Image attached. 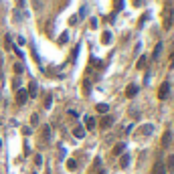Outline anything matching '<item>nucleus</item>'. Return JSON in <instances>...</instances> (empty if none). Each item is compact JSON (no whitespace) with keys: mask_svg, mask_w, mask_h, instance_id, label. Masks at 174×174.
<instances>
[{"mask_svg":"<svg viewBox=\"0 0 174 174\" xmlns=\"http://www.w3.org/2000/svg\"><path fill=\"white\" fill-rule=\"evenodd\" d=\"M164 28H172V10L170 8L164 12Z\"/></svg>","mask_w":174,"mask_h":174,"instance_id":"7ed1b4c3","label":"nucleus"},{"mask_svg":"<svg viewBox=\"0 0 174 174\" xmlns=\"http://www.w3.org/2000/svg\"><path fill=\"white\" fill-rule=\"evenodd\" d=\"M73 136L81 140V138L85 136V127H81V126H75V127H73Z\"/></svg>","mask_w":174,"mask_h":174,"instance_id":"0eeeda50","label":"nucleus"},{"mask_svg":"<svg viewBox=\"0 0 174 174\" xmlns=\"http://www.w3.org/2000/svg\"><path fill=\"white\" fill-rule=\"evenodd\" d=\"M101 43L109 45V43H111V33H103V37H101Z\"/></svg>","mask_w":174,"mask_h":174,"instance_id":"a211bd4d","label":"nucleus"},{"mask_svg":"<svg viewBox=\"0 0 174 174\" xmlns=\"http://www.w3.org/2000/svg\"><path fill=\"white\" fill-rule=\"evenodd\" d=\"M95 109H97L99 114H107V111H109V105H107V103H97Z\"/></svg>","mask_w":174,"mask_h":174,"instance_id":"f8f14e48","label":"nucleus"},{"mask_svg":"<svg viewBox=\"0 0 174 174\" xmlns=\"http://www.w3.org/2000/svg\"><path fill=\"white\" fill-rule=\"evenodd\" d=\"M124 152H126V144H118V146L114 148V154H115V156L124 154Z\"/></svg>","mask_w":174,"mask_h":174,"instance_id":"9b49d317","label":"nucleus"},{"mask_svg":"<svg viewBox=\"0 0 174 174\" xmlns=\"http://www.w3.org/2000/svg\"><path fill=\"white\" fill-rule=\"evenodd\" d=\"M67 168H69V170H75V168H77V162H75L73 158H69V160H67Z\"/></svg>","mask_w":174,"mask_h":174,"instance_id":"6ab92c4d","label":"nucleus"},{"mask_svg":"<svg viewBox=\"0 0 174 174\" xmlns=\"http://www.w3.org/2000/svg\"><path fill=\"white\" fill-rule=\"evenodd\" d=\"M16 4H18V6H24V0H16Z\"/></svg>","mask_w":174,"mask_h":174,"instance_id":"a878e982","label":"nucleus"},{"mask_svg":"<svg viewBox=\"0 0 174 174\" xmlns=\"http://www.w3.org/2000/svg\"><path fill=\"white\" fill-rule=\"evenodd\" d=\"M146 57H144V55H142V57H140V59H138V65H136V67H138V69H144V67H146Z\"/></svg>","mask_w":174,"mask_h":174,"instance_id":"f3484780","label":"nucleus"},{"mask_svg":"<svg viewBox=\"0 0 174 174\" xmlns=\"http://www.w3.org/2000/svg\"><path fill=\"white\" fill-rule=\"evenodd\" d=\"M168 93H170V83L166 81V83H162L160 89H158V99H166Z\"/></svg>","mask_w":174,"mask_h":174,"instance_id":"f257e3e1","label":"nucleus"},{"mask_svg":"<svg viewBox=\"0 0 174 174\" xmlns=\"http://www.w3.org/2000/svg\"><path fill=\"white\" fill-rule=\"evenodd\" d=\"M34 164H37V166H40V164H43V156H40V154L34 156Z\"/></svg>","mask_w":174,"mask_h":174,"instance_id":"412c9836","label":"nucleus"},{"mask_svg":"<svg viewBox=\"0 0 174 174\" xmlns=\"http://www.w3.org/2000/svg\"><path fill=\"white\" fill-rule=\"evenodd\" d=\"M168 142H170V132H166V134H164V144H168Z\"/></svg>","mask_w":174,"mask_h":174,"instance_id":"b1692460","label":"nucleus"},{"mask_svg":"<svg viewBox=\"0 0 174 174\" xmlns=\"http://www.w3.org/2000/svg\"><path fill=\"white\" fill-rule=\"evenodd\" d=\"M111 126H114V118H111V115H103V120H101V127L107 130V127H111Z\"/></svg>","mask_w":174,"mask_h":174,"instance_id":"423d86ee","label":"nucleus"},{"mask_svg":"<svg viewBox=\"0 0 174 174\" xmlns=\"http://www.w3.org/2000/svg\"><path fill=\"white\" fill-rule=\"evenodd\" d=\"M166 162H168V164H164V166H166L168 170H174V154H172V156H168V160H166Z\"/></svg>","mask_w":174,"mask_h":174,"instance_id":"dca6fc26","label":"nucleus"},{"mask_svg":"<svg viewBox=\"0 0 174 174\" xmlns=\"http://www.w3.org/2000/svg\"><path fill=\"white\" fill-rule=\"evenodd\" d=\"M152 174H166V166H164V162H156L154 168H152Z\"/></svg>","mask_w":174,"mask_h":174,"instance_id":"20e7f679","label":"nucleus"},{"mask_svg":"<svg viewBox=\"0 0 174 174\" xmlns=\"http://www.w3.org/2000/svg\"><path fill=\"white\" fill-rule=\"evenodd\" d=\"M43 140L45 142L51 140V126H43Z\"/></svg>","mask_w":174,"mask_h":174,"instance_id":"1a4fd4ad","label":"nucleus"},{"mask_svg":"<svg viewBox=\"0 0 174 174\" xmlns=\"http://www.w3.org/2000/svg\"><path fill=\"white\" fill-rule=\"evenodd\" d=\"M27 93H28V97H37V83H34V81L28 85V91H27Z\"/></svg>","mask_w":174,"mask_h":174,"instance_id":"9d476101","label":"nucleus"},{"mask_svg":"<svg viewBox=\"0 0 174 174\" xmlns=\"http://www.w3.org/2000/svg\"><path fill=\"white\" fill-rule=\"evenodd\" d=\"M95 124H97V121H95L93 118H87V120H85V127H87V130H93Z\"/></svg>","mask_w":174,"mask_h":174,"instance_id":"4468645a","label":"nucleus"},{"mask_svg":"<svg viewBox=\"0 0 174 174\" xmlns=\"http://www.w3.org/2000/svg\"><path fill=\"white\" fill-rule=\"evenodd\" d=\"M136 93H138V85H127V89H126V97H134Z\"/></svg>","mask_w":174,"mask_h":174,"instance_id":"6e6552de","label":"nucleus"},{"mask_svg":"<svg viewBox=\"0 0 174 174\" xmlns=\"http://www.w3.org/2000/svg\"><path fill=\"white\" fill-rule=\"evenodd\" d=\"M0 67H2V55H0Z\"/></svg>","mask_w":174,"mask_h":174,"instance_id":"cd10ccee","label":"nucleus"},{"mask_svg":"<svg viewBox=\"0 0 174 174\" xmlns=\"http://www.w3.org/2000/svg\"><path fill=\"white\" fill-rule=\"evenodd\" d=\"M95 174H105V172H103V170H97V172H95Z\"/></svg>","mask_w":174,"mask_h":174,"instance_id":"bb28decb","label":"nucleus"},{"mask_svg":"<svg viewBox=\"0 0 174 174\" xmlns=\"http://www.w3.org/2000/svg\"><path fill=\"white\" fill-rule=\"evenodd\" d=\"M28 99V93H27V89H18L16 91V103H20V105H24Z\"/></svg>","mask_w":174,"mask_h":174,"instance_id":"f03ea898","label":"nucleus"},{"mask_svg":"<svg viewBox=\"0 0 174 174\" xmlns=\"http://www.w3.org/2000/svg\"><path fill=\"white\" fill-rule=\"evenodd\" d=\"M51 101H53V99H51V95H47V97H45V107H51Z\"/></svg>","mask_w":174,"mask_h":174,"instance_id":"5701e85b","label":"nucleus"},{"mask_svg":"<svg viewBox=\"0 0 174 174\" xmlns=\"http://www.w3.org/2000/svg\"><path fill=\"white\" fill-rule=\"evenodd\" d=\"M132 4H134V6H140V4H142V0H132Z\"/></svg>","mask_w":174,"mask_h":174,"instance_id":"393cba45","label":"nucleus"},{"mask_svg":"<svg viewBox=\"0 0 174 174\" xmlns=\"http://www.w3.org/2000/svg\"><path fill=\"white\" fill-rule=\"evenodd\" d=\"M120 166H121V168H127V166H130V156H127V154H124V156H121Z\"/></svg>","mask_w":174,"mask_h":174,"instance_id":"ddd939ff","label":"nucleus"},{"mask_svg":"<svg viewBox=\"0 0 174 174\" xmlns=\"http://www.w3.org/2000/svg\"><path fill=\"white\" fill-rule=\"evenodd\" d=\"M160 53H162V43H158V45H156V49H154V55H152V59H158V57H160Z\"/></svg>","mask_w":174,"mask_h":174,"instance_id":"2eb2a0df","label":"nucleus"},{"mask_svg":"<svg viewBox=\"0 0 174 174\" xmlns=\"http://www.w3.org/2000/svg\"><path fill=\"white\" fill-rule=\"evenodd\" d=\"M14 73H16V75L22 73V65H20V63H16V65H14Z\"/></svg>","mask_w":174,"mask_h":174,"instance_id":"aec40b11","label":"nucleus"},{"mask_svg":"<svg viewBox=\"0 0 174 174\" xmlns=\"http://www.w3.org/2000/svg\"><path fill=\"white\" fill-rule=\"evenodd\" d=\"M31 124H33V126H37V124H39V115H37V114L31 118Z\"/></svg>","mask_w":174,"mask_h":174,"instance_id":"4be33fe9","label":"nucleus"},{"mask_svg":"<svg viewBox=\"0 0 174 174\" xmlns=\"http://www.w3.org/2000/svg\"><path fill=\"white\" fill-rule=\"evenodd\" d=\"M152 132H154V126H152V124H144V126L140 127V136H150Z\"/></svg>","mask_w":174,"mask_h":174,"instance_id":"39448f33","label":"nucleus"}]
</instances>
